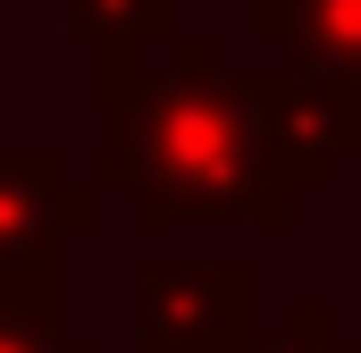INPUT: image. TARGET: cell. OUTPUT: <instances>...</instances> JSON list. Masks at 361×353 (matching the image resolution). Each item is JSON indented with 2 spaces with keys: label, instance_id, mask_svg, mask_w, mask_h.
Here are the masks:
<instances>
[{
  "label": "cell",
  "instance_id": "6da1fadb",
  "mask_svg": "<svg viewBox=\"0 0 361 353\" xmlns=\"http://www.w3.org/2000/svg\"><path fill=\"white\" fill-rule=\"evenodd\" d=\"M101 92V169L92 185L135 210V227H210V219H252L286 227L302 185L286 169L277 135V76L219 59L210 34H177L126 59H92Z\"/></svg>",
  "mask_w": 361,
  "mask_h": 353
},
{
  "label": "cell",
  "instance_id": "7a4b0ae2",
  "mask_svg": "<svg viewBox=\"0 0 361 353\" xmlns=\"http://www.w3.org/2000/svg\"><path fill=\"white\" fill-rule=\"evenodd\" d=\"M261 277L244 261H143L135 269V353H252Z\"/></svg>",
  "mask_w": 361,
  "mask_h": 353
},
{
  "label": "cell",
  "instance_id": "3957f363",
  "mask_svg": "<svg viewBox=\"0 0 361 353\" xmlns=\"http://www.w3.org/2000/svg\"><path fill=\"white\" fill-rule=\"evenodd\" d=\"M101 219V185H76L51 143H8L0 152V269L59 261V244Z\"/></svg>",
  "mask_w": 361,
  "mask_h": 353
},
{
  "label": "cell",
  "instance_id": "277c9868",
  "mask_svg": "<svg viewBox=\"0 0 361 353\" xmlns=\"http://www.w3.org/2000/svg\"><path fill=\"white\" fill-rule=\"evenodd\" d=\"M252 34L361 109V0H252Z\"/></svg>",
  "mask_w": 361,
  "mask_h": 353
},
{
  "label": "cell",
  "instance_id": "5b68a950",
  "mask_svg": "<svg viewBox=\"0 0 361 353\" xmlns=\"http://www.w3.org/2000/svg\"><path fill=\"white\" fill-rule=\"evenodd\" d=\"M0 353H92L59 311V261L0 269Z\"/></svg>",
  "mask_w": 361,
  "mask_h": 353
},
{
  "label": "cell",
  "instance_id": "8992f818",
  "mask_svg": "<svg viewBox=\"0 0 361 353\" xmlns=\"http://www.w3.org/2000/svg\"><path fill=\"white\" fill-rule=\"evenodd\" d=\"M68 8V25L92 42V59H126V51H160V42H177V8L185 0H59Z\"/></svg>",
  "mask_w": 361,
  "mask_h": 353
},
{
  "label": "cell",
  "instance_id": "52a82bcc",
  "mask_svg": "<svg viewBox=\"0 0 361 353\" xmlns=\"http://www.w3.org/2000/svg\"><path fill=\"white\" fill-rule=\"evenodd\" d=\"M252 353H361V337L336 328L328 303H294L286 311V337H269V345H252Z\"/></svg>",
  "mask_w": 361,
  "mask_h": 353
},
{
  "label": "cell",
  "instance_id": "ba28073f",
  "mask_svg": "<svg viewBox=\"0 0 361 353\" xmlns=\"http://www.w3.org/2000/svg\"><path fill=\"white\" fill-rule=\"evenodd\" d=\"M185 8H193V0H185Z\"/></svg>",
  "mask_w": 361,
  "mask_h": 353
}]
</instances>
